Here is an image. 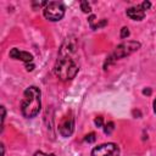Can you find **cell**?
<instances>
[{
  "label": "cell",
  "mask_w": 156,
  "mask_h": 156,
  "mask_svg": "<svg viewBox=\"0 0 156 156\" xmlns=\"http://www.w3.org/2000/svg\"><path fill=\"white\" fill-rule=\"evenodd\" d=\"M78 71L79 63L77 58V41L73 37H69L66 38L60 48L54 72L61 80H71L77 76Z\"/></svg>",
  "instance_id": "obj_1"
},
{
  "label": "cell",
  "mask_w": 156,
  "mask_h": 156,
  "mask_svg": "<svg viewBox=\"0 0 156 156\" xmlns=\"http://www.w3.org/2000/svg\"><path fill=\"white\" fill-rule=\"evenodd\" d=\"M41 107V91L38 87L30 85L23 93V100L21 102V112L26 118L35 117Z\"/></svg>",
  "instance_id": "obj_2"
},
{
  "label": "cell",
  "mask_w": 156,
  "mask_h": 156,
  "mask_svg": "<svg viewBox=\"0 0 156 156\" xmlns=\"http://www.w3.org/2000/svg\"><path fill=\"white\" fill-rule=\"evenodd\" d=\"M139 48H140V43L139 41H127V43H122V44L117 45L115 48V50L106 58L105 65H104V68L106 69L115 61H117L119 58H123L126 56H129L130 54H133L134 51H136Z\"/></svg>",
  "instance_id": "obj_3"
},
{
  "label": "cell",
  "mask_w": 156,
  "mask_h": 156,
  "mask_svg": "<svg viewBox=\"0 0 156 156\" xmlns=\"http://www.w3.org/2000/svg\"><path fill=\"white\" fill-rule=\"evenodd\" d=\"M65 5L60 1H50L44 7V17L51 22H56L62 20L65 16Z\"/></svg>",
  "instance_id": "obj_4"
},
{
  "label": "cell",
  "mask_w": 156,
  "mask_h": 156,
  "mask_svg": "<svg viewBox=\"0 0 156 156\" xmlns=\"http://www.w3.org/2000/svg\"><path fill=\"white\" fill-rule=\"evenodd\" d=\"M91 156H119V149L115 143L101 144L91 150Z\"/></svg>",
  "instance_id": "obj_5"
},
{
  "label": "cell",
  "mask_w": 156,
  "mask_h": 156,
  "mask_svg": "<svg viewBox=\"0 0 156 156\" xmlns=\"http://www.w3.org/2000/svg\"><path fill=\"white\" fill-rule=\"evenodd\" d=\"M73 130H74V117H73L72 112H69L60 122V124H58V132H60V134L62 136L68 138V136L72 135Z\"/></svg>",
  "instance_id": "obj_6"
},
{
  "label": "cell",
  "mask_w": 156,
  "mask_h": 156,
  "mask_svg": "<svg viewBox=\"0 0 156 156\" xmlns=\"http://www.w3.org/2000/svg\"><path fill=\"white\" fill-rule=\"evenodd\" d=\"M10 57L15 58V60H22L24 61L26 63H29L33 61V55L27 52V51H22L17 48H13L11 51H10Z\"/></svg>",
  "instance_id": "obj_7"
},
{
  "label": "cell",
  "mask_w": 156,
  "mask_h": 156,
  "mask_svg": "<svg viewBox=\"0 0 156 156\" xmlns=\"http://www.w3.org/2000/svg\"><path fill=\"white\" fill-rule=\"evenodd\" d=\"M126 13L130 20H134V21H141L145 17V11L143 10L141 5H136V6L129 7L126 11Z\"/></svg>",
  "instance_id": "obj_8"
},
{
  "label": "cell",
  "mask_w": 156,
  "mask_h": 156,
  "mask_svg": "<svg viewBox=\"0 0 156 156\" xmlns=\"http://www.w3.org/2000/svg\"><path fill=\"white\" fill-rule=\"evenodd\" d=\"M80 9H82V11H83L84 13H89V12H91L90 4H89L88 1H85V0L80 1Z\"/></svg>",
  "instance_id": "obj_9"
},
{
  "label": "cell",
  "mask_w": 156,
  "mask_h": 156,
  "mask_svg": "<svg viewBox=\"0 0 156 156\" xmlns=\"http://www.w3.org/2000/svg\"><path fill=\"white\" fill-rule=\"evenodd\" d=\"M113 129H115V123L113 122H107L104 127V133L105 134H111L113 132Z\"/></svg>",
  "instance_id": "obj_10"
},
{
  "label": "cell",
  "mask_w": 156,
  "mask_h": 156,
  "mask_svg": "<svg viewBox=\"0 0 156 156\" xmlns=\"http://www.w3.org/2000/svg\"><path fill=\"white\" fill-rule=\"evenodd\" d=\"M128 37H129V29H128V27H123L121 29V38L122 39H126Z\"/></svg>",
  "instance_id": "obj_11"
},
{
  "label": "cell",
  "mask_w": 156,
  "mask_h": 156,
  "mask_svg": "<svg viewBox=\"0 0 156 156\" xmlns=\"http://www.w3.org/2000/svg\"><path fill=\"white\" fill-rule=\"evenodd\" d=\"M84 140H85L87 143H94V141H95V133H89V134H87L85 138H84Z\"/></svg>",
  "instance_id": "obj_12"
},
{
  "label": "cell",
  "mask_w": 156,
  "mask_h": 156,
  "mask_svg": "<svg viewBox=\"0 0 156 156\" xmlns=\"http://www.w3.org/2000/svg\"><path fill=\"white\" fill-rule=\"evenodd\" d=\"M94 123H95V126H96V127L101 128V127H102V124H104V118H102L101 116H98V117L94 119Z\"/></svg>",
  "instance_id": "obj_13"
},
{
  "label": "cell",
  "mask_w": 156,
  "mask_h": 156,
  "mask_svg": "<svg viewBox=\"0 0 156 156\" xmlns=\"http://www.w3.org/2000/svg\"><path fill=\"white\" fill-rule=\"evenodd\" d=\"M107 24V20H101L100 22H96V24H95V28L94 29H99V28H101V27H104V26H106Z\"/></svg>",
  "instance_id": "obj_14"
},
{
  "label": "cell",
  "mask_w": 156,
  "mask_h": 156,
  "mask_svg": "<svg viewBox=\"0 0 156 156\" xmlns=\"http://www.w3.org/2000/svg\"><path fill=\"white\" fill-rule=\"evenodd\" d=\"M141 7H143L144 11H146V10H149V9L151 7V2H150V1H144V2L141 4Z\"/></svg>",
  "instance_id": "obj_15"
},
{
  "label": "cell",
  "mask_w": 156,
  "mask_h": 156,
  "mask_svg": "<svg viewBox=\"0 0 156 156\" xmlns=\"http://www.w3.org/2000/svg\"><path fill=\"white\" fill-rule=\"evenodd\" d=\"M5 116H6V111H5V107H4V106H1V126H4Z\"/></svg>",
  "instance_id": "obj_16"
},
{
  "label": "cell",
  "mask_w": 156,
  "mask_h": 156,
  "mask_svg": "<svg viewBox=\"0 0 156 156\" xmlns=\"http://www.w3.org/2000/svg\"><path fill=\"white\" fill-rule=\"evenodd\" d=\"M95 18H96V17H95L94 15H90V16H89V18H88V21H89V24H90V27H91V28L94 27V22H95Z\"/></svg>",
  "instance_id": "obj_17"
},
{
  "label": "cell",
  "mask_w": 156,
  "mask_h": 156,
  "mask_svg": "<svg viewBox=\"0 0 156 156\" xmlns=\"http://www.w3.org/2000/svg\"><path fill=\"white\" fill-rule=\"evenodd\" d=\"M34 156H55L54 154H45V152H43V151H37L35 154H34Z\"/></svg>",
  "instance_id": "obj_18"
},
{
  "label": "cell",
  "mask_w": 156,
  "mask_h": 156,
  "mask_svg": "<svg viewBox=\"0 0 156 156\" xmlns=\"http://www.w3.org/2000/svg\"><path fill=\"white\" fill-rule=\"evenodd\" d=\"M26 69H27L28 72H30V71H33V69H34V63H33V62H29V63H26Z\"/></svg>",
  "instance_id": "obj_19"
},
{
  "label": "cell",
  "mask_w": 156,
  "mask_h": 156,
  "mask_svg": "<svg viewBox=\"0 0 156 156\" xmlns=\"http://www.w3.org/2000/svg\"><path fill=\"white\" fill-rule=\"evenodd\" d=\"M143 94H144V95H150V94H151V89H150V88L144 89V90H143Z\"/></svg>",
  "instance_id": "obj_20"
},
{
  "label": "cell",
  "mask_w": 156,
  "mask_h": 156,
  "mask_svg": "<svg viewBox=\"0 0 156 156\" xmlns=\"http://www.w3.org/2000/svg\"><path fill=\"white\" fill-rule=\"evenodd\" d=\"M154 112L156 113V99L154 100Z\"/></svg>",
  "instance_id": "obj_21"
}]
</instances>
